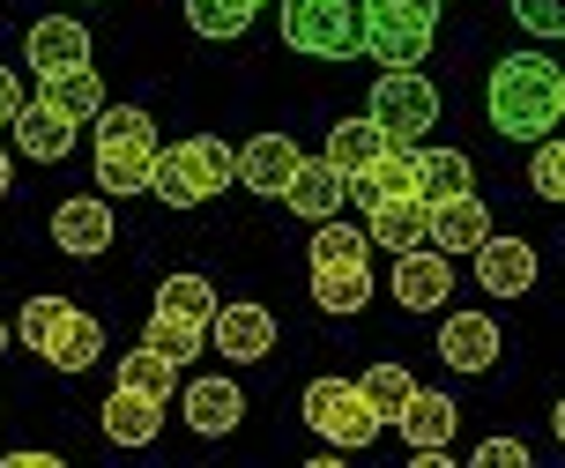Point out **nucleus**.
<instances>
[{
  "label": "nucleus",
  "mask_w": 565,
  "mask_h": 468,
  "mask_svg": "<svg viewBox=\"0 0 565 468\" xmlns=\"http://www.w3.org/2000/svg\"><path fill=\"white\" fill-rule=\"evenodd\" d=\"M558 83L565 67L543 53H513L491 67V89H483V105H491V127L513 141H543L558 127Z\"/></svg>",
  "instance_id": "nucleus-1"
},
{
  "label": "nucleus",
  "mask_w": 565,
  "mask_h": 468,
  "mask_svg": "<svg viewBox=\"0 0 565 468\" xmlns=\"http://www.w3.org/2000/svg\"><path fill=\"white\" fill-rule=\"evenodd\" d=\"M157 157H164V135L141 105H105L97 111V193H149L157 179Z\"/></svg>",
  "instance_id": "nucleus-2"
},
{
  "label": "nucleus",
  "mask_w": 565,
  "mask_h": 468,
  "mask_svg": "<svg viewBox=\"0 0 565 468\" xmlns=\"http://www.w3.org/2000/svg\"><path fill=\"white\" fill-rule=\"evenodd\" d=\"M224 187H238V149H231L224 135L164 141V157H157V179H149V193H157L164 209H201V201H216Z\"/></svg>",
  "instance_id": "nucleus-3"
},
{
  "label": "nucleus",
  "mask_w": 565,
  "mask_h": 468,
  "mask_svg": "<svg viewBox=\"0 0 565 468\" xmlns=\"http://www.w3.org/2000/svg\"><path fill=\"white\" fill-rule=\"evenodd\" d=\"M216 283L209 276H194V268H186V276H164V290H157V305H149V334H141V342H157V350H164V358H201V350H209V320H216Z\"/></svg>",
  "instance_id": "nucleus-4"
},
{
  "label": "nucleus",
  "mask_w": 565,
  "mask_h": 468,
  "mask_svg": "<svg viewBox=\"0 0 565 468\" xmlns=\"http://www.w3.org/2000/svg\"><path fill=\"white\" fill-rule=\"evenodd\" d=\"M282 45L306 60L365 53V0H282Z\"/></svg>",
  "instance_id": "nucleus-5"
},
{
  "label": "nucleus",
  "mask_w": 565,
  "mask_h": 468,
  "mask_svg": "<svg viewBox=\"0 0 565 468\" xmlns=\"http://www.w3.org/2000/svg\"><path fill=\"white\" fill-rule=\"evenodd\" d=\"M439 38V0H365V53L387 67H417Z\"/></svg>",
  "instance_id": "nucleus-6"
},
{
  "label": "nucleus",
  "mask_w": 565,
  "mask_h": 468,
  "mask_svg": "<svg viewBox=\"0 0 565 468\" xmlns=\"http://www.w3.org/2000/svg\"><path fill=\"white\" fill-rule=\"evenodd\" d=\"M298 410H306V424H312V432H320L328 446H342V454H365V446L387 432L358 380H312Z\"/></svg>",
  "instance_id": "nucleus-7"
},
{
  "label": "nucleus",
  "mask_w": 565,
  "mask_h": 468,
  "mask_svg": "<svg viewBox=\"0 0 565 468\" xmlns=\"http://www.w3.org/2000/svg\"><path fill=\"white\" fill-rule=\"evenodd\" d=\"M365 111L395 141H417V149H424V135L439 127V89H431V75H424V67H380V83H372Z\"/></svg>",
  "instance_id": "nucleus-8"
},
{
  "label": "nucleus",
  "mask_w": 565,
  "mask_h": 468,
  "mask_svg": "<svg viewBox=\"0 0 565 468\" xmlns=\"http://www.w3.org/2000/svg\"><path fill=\"white\" fill-rule=\"evenodd\" d=\"M209 350L224 364H260L268 350H276V312L254 298H231L216 305V320H209Z\"/></svg>",
  "instance_id": "nucleus-9"
},
{
  "label": "nucleus",
  "mask_w": 565,
  "mask_h": 468,
  "mask_svg": "<svg viewBox=\"0 0 565 468\" xmlns=\"http://www.w3.org/2000/svg\"><path fill=\"white\" fill-rule=\"evenodd\" d=\"M417 179H424V149L417 141H387L365 171H350V201H365V209H380V201H424Z\"/></svg>",
  "instance_id": "nucleus-10"
},
{
  "label": "nucleus",
  "mask_w": 565,
  "mask_h": 468,
  "mask_svg": "<svg viewBox=\"0 0 565 468\" xmlns=\"http://www.w3.org/2000/svg\"><path fill=\"white\" fill-rule=\"evenodd\" d=\"M491 238V209H483V193H447V201H424V246L439 253H477Z\"/></svg>",
  "instance_id": "nucleus-11"
},
{
  "label": "nucleus",
  "mask_w": 565,
  "mask_h": 468,
  "mask_svg": "<svg viewBox=\"0 0 565 468\" xmlns=\"http://www.w3.org/2000/svg\"><path fill=\"white\" fill-rule=\"evenodd\" d=\"M469 268H477V290L483 298H529L536 290V246L529 238H483L477 253H469Z\"/></svg>",
  "instance_id": "nucleus-12"
},
{
  "label": "nucleus",
  "mask_w": 565,
  "mask_h": 468,
  "mask_svg": "<svg viewBox=\"0 0 565 468\" xmlns=\"http://www.w3.org/2000/svg\"><path fill=\"white\" fill-rule=\"evenodd\" d=\"M53 238L60 253H75V260H89V253H105L119 238V223H113V193H67L53 209Z\"/></svg>",
  "instance_id": "nucleus-13"
},
{
  "label": "nucleus",
  "mask_w": 565,
  "mask_h": 468,
  "mask_svg": "<svg viewBox=\"0 0 565 468\" xmlns=\"http://www.w3.org/2000/svg\"><path fill=\"white\" fill-rule=\"evenodd\" d=\"M447 290H454V253H439V246L395 253V298H402V312H439Z\"/></svg>",
  "instance_id": "nucleus-14"
},
{
  "label": "nucleus",
  "mask_w": 565,
  "mask_h": 468,
  "mask_svg": "<svg viewBox=\"0 0 565 468\" xmlns=\"http://www.w3.org/2000/svg\"><path fill=\"white\" fill-rule=\"evenodd\" d=\"M298 164H306V149L290 135H254V141H238V187H254V193H268V201H282V187L298 179Z\"/></svg>",
  "instance_id": "nucleus-15"
},
{
  "label": "nucleus",
  "mask_w": 565,
  "mask_h": 468,
  "mask_svg": "<svg viewBox=\"0 0 565 468\" xmlns=\"http://www.w3.org/2000/svg\"><path fill=\"white\" fill-rule=\"evenodd\" d=\"M23 60L38 67V83L45 75H67V67H89V30L75 15H38L23 38Z\"/></svg>",
  "instance_id": "nucleus-16"
},
{
  "label": "nucleus",
  "mask_w": 565,
  "mask_h": 468,
  "mask_svg": "<svg viewBox=\"0 0 565 468\" xmlns=\"http://www.w3.org/2000/svg\"><path fill=\"white\" fill-rule=\"evenodd\" d=\"M75 127H83L75 111H60L53 97H30V105L15 111V127H8V135H15V149H23V157H38V164H60V157L75 149Z\"/></svg>",
  "instance_id": "nucleus-17"
},
{
  "label": "nucleus",
  "mask_w": 565,
  "mask_h": 468,
  "mask_svg": "<svg viewBox=\"0 0 565 468\" xmlns=\"http://www.w3.org/2000/svg\"><path fill=\"white\" fill-rule=\"evenodd\" d=\"M342 201H350V179H342L328 157H306V164H298V179L282 187V209H290V216H306V223L342 216Z\"/></svg>",
  "instance_id": "nucleus-18"
},
{
  "label": "nucleus",
  "mask_w": 565,
  "mask_h": 468,
  "mask_svg": "<svg viewBox=\"0 0 565 468\" xmlns=\"http://www.w3.org/2000/svg\"><path fill=\"white\" fill-rule=\"evenodd\" d=\"M179 410H186V424H194L201 439H224L246 416V394L231 380H179Z\"/></svg>",
  "instance_id": "nucleus-19"
},
{
  "label": "nucleus",
  "mask_w": 565,
  "mask_h": 468,
  "mask_svg": "<svg viewBox=\"0 0 565 468\" xmlns=\"http://www.w3.org/2000/svg\"><path fill=\"white\" fill-rule=\"evenodd\" d=\"M439 358H447V372H491L499 364V320L491 312H454L439 328Z\"/></svg>",
  "instance_id": "nucleus-20"
},
{
  "label": "nucleus",
  "mask_w": 565,
  "mask_h": 468,
  "mask_svg": "<svg viewBox=\"0 0 565 468\" xmlns=\"http://www.w3.org/2000/svg\"><path fill=\"white\" fill-rule=\"evenodd\" d=\"M157 432H164V402H149V394H135V386H113L105 394V439L113 446H157Z\"/></svg>",
  "instance_id": "nucleus-21"
},
{
  "label": "nucleus",
  "mask_w": 565,
  "mask_h": 468,
  "mask_svg": "<svg viewBox=\"0 0 565 468\" xmlns=\"http://www.w3.org/2000/svg\"><path fill=\"white\" fill-rule=\"evenodd\" d=\"M97 358H105V320L83 312V305H67V320H60L53 342H45V364H53V372H89Z\"/></svg>",
  "instance_id": "nucleus-22"
},
{
  "label": "nucleus",
  "mask_w": 565,
  "mask_h": 468,
  "mask_svg": "<svg viewBox=\"0 0 565 468\" xmlns=\"http://www.w3.org/2000/svg\"><path fill=\"white\" fill-rule=\"evenodd\" d=\"M395 432H402V446H409V454H417V446H447L454 432H461V410H454L447 394L417 386V394H409V410L395 416Z\"/></svg>",
  "instance_id": "nucleus-23"
},
{
  "label": "nucleus",
  "mask_w": 565,
  "mask_h": 468,
  "mask_svg": "<svg viewBox=\"0 0 565 468\" xmlns=\"http://www.w3.org/2000/svg\"><path fill=\"white\" fill-rule=\"evenodd\" d=\"M372 298V260H328V268H312V305L320 312H365Z\"/></svg>",
  "instance_id": "nucleus-24"
},
{
  "label": "nucleus",
  "mask_w": 565,
  "mask_h": 468,
  "mask_svg": "<svg viewBox=\"0 0 565 468\" xmlns=\"http://www.w3.org/2000/svg\"><path fill=\"white\" fill-rule=\"evenodd\" d=\"M387 141H395V135H387V127H380V119L365 111V119H335V127H328V149H320V157H328V164H335L342 179H350V171H365L372 157L387 149Z\"/></svg>",
  "instance_id": "nucleus-25"
},
{
  "label": "nucleus",
  "mask_w": 565,
  "mask_h": 468,
  "mask_svg": "<svg viewBox=\"0 0 565 468\" xmlns=\"http://www.w3.org/2000/svg\"><path fill=\"white\" fill-rule=\"evenodd\" d=\"M113 386H135V394H149V402H171V394H179V358H164L157 342H135V350L119 358Z\"/></svg>",
  "instance_id": "nucleus-26"
},
{
  "label": "nucleus",
  "mask_w": 565,
  "mask_h": 468,
  "mask_svg": "<svg viewBox=\"0 0 565 468\" xmlns=\"http://www.w3.org/2000/svg\"><path fill=\"white\" fill-rule=\"evenodd\" d=\"M365 231H372V246H387V253H409L424 246V201H380V209H365Z\"/></svg>",
  "instance_id": "nucleus-27"
},
{
  "label": "nucleus",
  "mask_w": 565,
  "mask_h": 468,
  "mask_svg": "<svg viewBox=\"0 0 565 468\" xmlns=\"http://www.w3.org/2000/svg\"><path fill=\"white\" fill-rule=\"evenodd\" d=\"M358 386H365V402L372 410H380V424H395L402 410H409V394H417V380H409V364H365V372H358Z\"/></svg>",
  "instance_id": "nucleus-28"
},
{
  "label": "nucleus",
  "mask_w": 565,
  "mask_h": 468,
  "mask_svg": "<svg viewBox=\"0 0 565 468\" xmlns=\"http://www.w3.org/2000/svg\"><path fill=\"white\" fill-rule=\"evenodd\" d=\"M38 97H53V105L75 111V119H97V111H105V75H97V67H67V75H45Z\"/></svg>",
  "instance_id": "nucleus-29"
},
{
  "label": "nucleus",
  "mask_w": 565,
  "mask_h": 468,
  "mask_svg": "<svg viewBox=\"0 0 565 468\" xmlns=\"http://www.w3.org/2000/svg\"><path fill=\"white\" fill-rule=\"evenodd\" d=\"M328 260H372V231L365 223H312V268H328Z\"/></svg>",
  "instance_id": "nucleus-30"
},
{
  "label": "nucleus",
  "mask_w": 565,
  "mask_h": 468,
  "mask_svg": "<svg viewBox=\"0 0 565 468\" xmlns=\"http://www.w3.org/2000/svg\"><path fill=\"white\" fill-rule=\"evenodd\" d=\"M260 0H186V23L201 38H238V30H254Z\"/></svg>",
  "instance_id": "nucleus-31"
},
{
  "label": "nucleus",
  "mask_w": 565,
  "mask_h": 468,
  "mask_svg": "<svg viewBox=\"0 0 565 468\" xmlns=\"http://www.w3.org/2000/svg\"><path fill=\"white\" fill-rule=\"evenodd\" d=\"M469 187H477V171H469L461 149H424V179H417L424 201H447V193H469Z\"/></svg>",
  "instance_id": "nucleus-32"
},
{
  "label": "nucleus",
  "mask_w": 565,
  "mask_h": 468,
  "mask_svg": "<svg viewBox=\"0 0 565 468\" xmlns=\"http://www.w3.org/2000/svg\"><path fill=\"white\" fill-rule=\"evenodd\" d=\"M60 320H67V298H30V305H23V320H15V334H23L38 358H45V342H53Z\"/></svg>",
  "instance_id": "nucleus-33"
},
{
  "label": "nucleus",
  "mask_w": 565,
  "mask_h": 468,
  "mask_svg": "<svg viewBox=\"0 0 565 468\" xmlns=\"http://www.w3.org/2000/svg\"><path fill=\"white\" fill-rule=\"evenodd\" d=\"M529 187H536L543 201H565V135H558V141H551V135L536 141V164H529Z\"/></svg>",
  "instance_id": "nucleus-34"
},
{
  "label": "nucleus",
  "mask_w": 565,
  "mask_h": 468,
  "mask_svg": "<svg viewBox=\"0 0 565 468\" xmlns=\"http://www.w3.org/2000/svg\"><path fill=\"white\" fill-rule=\"evenodd\" d=\"M513 15L529 38H565V0H513Z\"/></svg>",
  "instance_id": "nucleus-35"
},
{
  "label": "nucleus",
  "mask_w": 565,
  "mask_h": 468,
  "mask_svg": "<svg viewBox=\"0 0 565 468\" xmlns=\"http://www.w3.org/2000/svg\"><path fill=\"white\" fill-rule=\"evenodd\" d=\"M469 461H477V468H529V446H521V439H483Z\"/></svg>",
  "instance_id": "nucleus-36"
},
{
  "label": "nucleus",
  "mask_w": 565,
  "mask_h": 468,
  "mask_svg": "<svg viewBox=\"0 0 565 468\" xmlns=\"http://www.w3.org/2000/svg\"><path fill=\"white\" fill-rule=\"evenodd\" d=\"M30 97H23V83H15V75H8V67H0V127H15V111H23Z\"/></svg>",
  "instance_id": "nucleus-37"
},
{
  "label": "nucleus",
  "mask_w": 565,
  "mask_h": 468,
  "mask_svg": "<svg viewBox=\"0 0 565 468\" xmlns=\"http://www.w3.org/2000/svg\"><path fill=\"white\" fill-rule=\"evenodd\" d=\"M551 432H558V446H565V402H558V410H551Z\"/></svg>",
  "instance_id": "nucleus-38"
},
{
  "label": "nucleus",
  "mask_w": 565,
  "mask_h": 468,
  "mask_svg": "<svg viewBox=\"0 0 565 468\" xmlns=\"http://www.w3.org/2000/svg\"><path fill=\"white\" fill-rule=\"evenodd\" d=\"M8 187H15V171H8V149H0V193H8Z\"/></svg>",
  "instance_id": "nucleus-39"
},
{
  "label": "nucleus",
  "mask_w": 565,
  "mask_h": 468,
  "mask_svg": "<svg viewBox=\"0 0 565 468\" xmlns=\"http://www.w3.org/2000/svg\"><path fill=\"white\" fill-rule=\"evenodd\" d=\"M558 127H565V83H558Z\"/></svg>",
  "instance_id": "nucleus-40"
},
{
  "label": "nucleus",
  "mask_w": 565,
  "mask_h": 468,
  "mask_svg": "<svg viewBox=\"0 0 565 468\" xmlns=\"http://www.w3.org/2000/svg\"><path fill=\"white\" fill-rule=\"evenodd\" d=\"M0 350H8V320H0Z\"/></svg>",
  "instance_id": "nucleus-41"
}]
</instances>
